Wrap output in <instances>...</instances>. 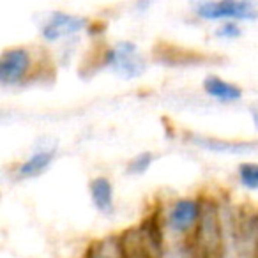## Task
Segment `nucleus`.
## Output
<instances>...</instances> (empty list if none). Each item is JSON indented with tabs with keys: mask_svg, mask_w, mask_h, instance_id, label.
<instances>
[{
	"mask_svg": "<svg viewBox=\"0 0 258 258\" xmlns=\"http://www.w3.org/2000/svg\"><path fill=\"white\" fill-rule=\"evenodd\" d=\"M101 66L120 80L131 82L147 73L149 60L135 41H115L101 55Z\"/></svg>",
	"mask_w": 258,
	"mask_h": 258,
	"instance_id": "1",
	"label": "nucleus"
},
{
	"mask_svg": "<svg viewBox=\"0 0 258 258\" xmlns=\"http://www.w3.org/2000/svg\"><path fill=\"white\" fill-rule=\"evenodd\" d=\"M195 18L212 23L258 22V2L251 0H205L191 4Z\"/></svg>",
	"mask_w": 258,
	"mask_h": 258,
	"instance_id": "2",
	"label": "nucleus"
},
{
	"mask_svg": "<svg viewBox=\"0 0 258 258\" xmlns=\"http://www.w3.org/2000/svg\"><path fill=\"white\" fill-rule=\"evenodd\" d=\"M205 214V204L197 197H180L163 211V228L173 237H187L197 232Z\"/></svg>",
	"mask_w": 258,
	"mask_h": 258,
	"instance_id": "3",
	"label": "nucleus"
},
{
	"mask_svg": "<svg viewBox=\"0 0 258 258\" xmlns=\"http://www.w3.org/2000/svg\"><path fill=\"white\" fill-rule=\"evenodd\" d=\"M34 53L27 46L6 48L0 57V85L4 89H16L27 83L34 73Z\"/></svg>",
	"mask_w": 258,
	"mask_h": 258,
	"instance_id": "4",
	"label": "nucleus"
},
{
	"mask_svg": "<svg viewBox=\"0 0 258 258\" xmlns=\"http://www.w3.org/2000/svg\"><path fill=\"white\" fill-rule=\"evenodd\" d=\"M90 20L82 15H73L66 11H53L43 20L39 27V36L44 43H58V41L71 39L80 34L87 32Z\"/></svg>",
	"mask_w": 258,
	"mask_h": 258,
	"instance_id": "5",
	"label": "nucleus"
},
{
	"mask_svg": "<svg viewBox=\"0 0 258 258\" xmlns=\"http://www.w3.org/2000/svg\"><path fill=\"white\" fill-rule=\"evenodd\" d=\"M58 154V144H41L27 156L23 161H20L13 170V177L18 182L32 180L44 175L51 165L55 163Z\"/></svg>",
	"mask_w": 258,
	"mask_h": 258,
	"instance_id": "6",
	"label": "nucleus"
},
{
	"mask_svg": "<svg viewBox=\"0 0 258 258\" xmlns=\"http://www.w3.org/2000/svg\"><path fill=\"white\" fill-rule=\"evenodd\" d=\"M186 142L193 147L200 149L205 152L221 156H247L251 152L258 151V142H247V140H228V138L219 137H209V135H198V133H187Z\"/></svg>",
	"mask_w": 258,
	"mask_h": 258,
	"instance_id": "7",
	"label": "nucleus"
},
{
	"mask_svg": "<svg viewBox=\"0 0 258 258\" xmlns=\"http://www.w3.org/2000/svg\"><path fill=\"white\" fill-rule=\"evenodd\" d=\"M202 90L207 97L214 99L216 103L221 104H235L242 101L244 90L240 85L223 78L219 75H207L202 80Z\"/></svg>",
	"mask_w": 258,
	"mask_h": 258,
	"instance_id": "8",
	"label": "nucleus"
},
{
	"mask_svg": "<svg viewBox=\"0 0 258 258\" xmlns=\"http://www.w3.org/2000/svg\"><path fill=\"white\" fill-rule=\"evenodd\" d=\"M90 204L99 214L111 216L115 212V187L106 175H96L89 182Z\"/></svg>",
	"mask_w": 258,
	"mask_h": 258,
	"instance_id": "9",
	"label": "nucleus"
},
{
	"mask_svg": "<svg viewBox=\"0 0 258 258\" xmlns=\"http://www.w3.org/2000/svg\"><path fill=\"white\" fill-rule=\"evenodd\" d=\"M85 258H127L125 256V242L118 237L97 240L89 251Z\"/></svg>",
	"mask_w": 258,
	"mask_h": 258,
	"instance_id": "10",
	"label": "nucleus"
},
{
	"mask_svg": "<svg viewBox=\"0 0 258 258\" xmlns=\"http://www.w3.org/2000/svg\"><path fill=\"white\" fill-rule=\"evenodd\" d=\"M237 182L246 191H258V161H242L237 166Z\"/></svg>",
	"mask_w": 258,
	"mask_h": 258,
	"instance_id": "11",
	"label": "nucleus"
},
{
	"mask_svg": "<svg viewBox=\"0 0 258 258\" xmlns=\"http://www.w3.org/2000/svg\"><path fill=\"white\" fill-rule=\"evenodd\" d=\"M154 161H156L154 152H151V151L138 152L137 156H133V158L127 161V165H125V173L133 177H142L151 170Z\"/></svg>",
	"mask_w": 258,
	"mask_h": 258,
	"instance_id": "12",
	"label": "nucleus"
},
{
	"mask_svg": "<svg viewBox=\"0 0 258 258\" xmlns=\"http://www.w3.org/2000/svg\"><path fill=\"white\" fill-rule=\"evenodd\" d=\"M214 36L218 37V39H223V41H235V39H239V37L244 36L242 23H237V22L219 23V25L214 29Z\"/></svg>",
	"mask_w": 258,
	"mask_h": 258,
	"instance_id": "13",
	"label": "nucleus"
},
{
	"mask_svg": "<svg viewBox=\"0 0 258 258\" xmlns=\"http://www.w3.org/2000/svg\"><path fill=\"white\" fill-rule=\"evenodd\" d=\"M124 242H125V256L127 258H159L144 242H131L127 239H124Z\"/></svg>",
	"mask_w": 258,
	"mask_h": 258,
	"instance_id": "14",
	"label": "nucleus"
},
{
	"mask_svg": "<svg viewBox=\"0 0 258 258\" xmlns=\"http://www.w3.org/2000/svg\"><path fill=\"white\" fill-rule=\"evenodd\" d=\"M249 118H251V122H253V127L256 129V133H258V101L249 104Z\"/></svg>",
	"mask_w": 258,
	"mask_h": 258,
	"instance_id": "15",
	"label": "nucleus"
}]
</instances>
